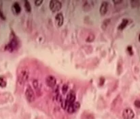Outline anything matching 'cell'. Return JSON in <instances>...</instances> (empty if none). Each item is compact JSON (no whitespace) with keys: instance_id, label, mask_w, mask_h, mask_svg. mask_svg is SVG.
<instances>
[{"instance_id":"obj_1","label":"cell","mask_w":140,"mask_h":119,"mask_svg":"<svg viewBox=\"0 0 140 119\" xmlns=\"http://www.w3.org/2000/svg\"><path fill=\"white\" fill-rule=\"evenodd\" d=\"M29 77V70L26 68H22L18 73V82L20 84H23Z\"/></svg>"},{"instance_id":"obj_2","label":"cell","mask_w":140,"mask_h":119,"mask_svg":"<svg viewBox=\"0 0 140 119\" xmlns=\"http://www.w3.org/2000/svg\"><path fill=\"white\" fill-rule=\"evenodd\" d=\"M18 46H19V42L16 39V38L12 37L10 41L6 45V46L5 47V49L9 51L10 52H13L17 49L18 48Z\"/></svg>"},{"instance_id":"obj_3","label":"cell","mask_w":140,"mask_h":119,"mask_svg":"<svg viewBox=\"0 0 140 119\" xmlns=\"http://www.w3.org/2000/svg\"><path fill=\"white\" fill-rule=\"evenodd\" d=\"M50 9L53 11V12H57L58 10H61V3L57 1V0H52L50 2Z\"/></svg>"},{"instance_id":"obj_4","label":"cell","mask_w":140,"mask_h":119,"mask_svg":"<svg viewBox=\"0 0 140 119\" xmlns=\"http://www.w3.org/2000/svg\"><path fill=\"white\" fill-rule=\"evenodd\" d=\"M25 96L29 102H33L35 100V94L33 92V90L29 86L25 90Z\"/></svg>"},{"instance_id":"obj_5","label":"cell","mask_w":140,"mask_h":119,"mask_svg":"<svg viewBox=\"0 0 140 119\" xmlns=\"http://www.w3.org/2000/svg\"><path fill=\"white\" fill-rule=\"evenodd\" d=\"M135 116L134 112L130 109L127 108L124 110L123 112V119H133Z\"/></svg>"},{"instance_id":"obj_6","label":"cell","mask_w":140,"mask_h":119,"mask_svg":"<svg viewBox=\"0 0 140 119\" xmlns=\"http://www.w3.org/2000/svg\"><path fill=\"white\" fill-rule=\"evenodd\" d=\"M80 107L79 102H74L67 107V112L69 114H73L77 112Z\"/></svg>"},{"instance_id":"obj_7","label":"cell","mask_w":140,"mask_h":119,"mask_svg":"<svg viewBox=\"0 0 140 119\" xmlns=\"http://www.w3.org/2000/svg\"><path fill=\"white\" fill-rule=\"evenodd\" d=\"M46 83L48 86L53 88L56 86L57 83V79L53 75H49L46 78Z\"/></svg>"},{"instance_id":"obj_8","label":"cell","mask_w":140,"mask_h":119,"mask_svg":"<svg viewBox=\"0 0 140 119\" xmlns=\"http://www.w3.org/2000/svg\"><path fill=\"white\" fill-rule=\"evenodd\" d=\"M75 100H76V95H75V92H74V91L71 90V91H70V93L67 96V98H66L65 101H66V103H67V105L69 106L71 103H74V102H75Z\"/></svg>"},{"instance_id":"obj_9","label":"cell","mask_w":140,"mask_h":119,"mask_svg":"<svg viewBox=\"0 0 140 119\" xmlns=\"http://www.w3.org/2000/svg\"><path fill=\"white\" fill-rule=\"evenodd\" d=\"M63 15L62 13H58L55 17V22L58 27H61L63 24Z\"/></svg>"},{"instance_id":"obj_10","label":"cell","mask_w":140,"mask_h":119,"mask_svg":"<svg viewBox=\"0 0 140 119\" xmlns=\"http://www.w3.org/2000/svg\"><path fill=\"white\" fill-rule=\"evenodd\" d=\"M33 87L36 90V92L38 95H40L41 94V84L40 83V82L37 79H34L33 82Z\"/></svg>"},{"instance_id":"obj_11","label":"cell","mask_w":140,"mask_h":119,"mask_svg":"<svg viewBox=\"0 0 140 119\" xmlns=\"http://www.w3.org/2000/svg\"><path fill=\"white\" fill-rule=\"evenodd\" d=\"M108 10V4L106 2V1H104L101 4V7H100V9H99V12H100V14L103 16L105 15V14L107 13Z\"/></svg>"},{"instance_id":"obj_12","label":"cell","mask_w":140,"mask_h":119,"mask_svg":"<svg viewBox=\"0 0 140 119\" xmlns=\"http://www.w3.org/2000/svg\"><path fill=\"white\" fill-rule=\"evenodd\" d=\"M12 10L13 13L15 14V15H17V14H19L21 12V8L20 5L18 4V3H14L13 5H12Z\"/></svg>"},{"instance_id":"obj_13","label":"cell","mask_w":140,"mask_h":119,"mask_svg":"<svg viewBox=\"0 0 140 119\" xmlns=\"http://www.w3.org/2000/svg\"><path fill=\"white\" fill-rule=\"evenodd\" d=\"M128 23V21L127 20V19H123L121 24H120V25H119V27H118V29L121 30H123V29H124V28L126 27V26L127 25Z\"/></svg>"},{"instance_id":"obj_14","label":"cell","mask_w":140,"mask_h":119,"mask_svg":"<svg viewBox=\"0 0 140 119\" xmlns=\"http://www.w3.org/2000/svg\"><path fill=\"white\" fill-rule=\"evenodd\" d=\"M7 85V82H6V79L4 77H0V86L1 88H4L6 87Z\"/></svg>"},{"instance_id":"obj_15","label":"cell","mask_w":140,"mask_h":119,"mask_svg":"<svg viewBox=\"0 0 140 119\" xmlns=\"http://www.w3.org/2000/svg\"><path fill=\"white\" fill-rule=\"evenodd\" d=\"M25 8L26 11L28 12H30L31 10V5H30V4H29V2L28 1H25Z\"/></svg>"},{"instance_id":"obj_16","label":"cell","mask_w":140,"mask_h":119,"mask_svg":"<svg viewBox=\"0 0 140 119\" xmlns=\"http://www.w3.org/2000/svg\"><path fill=\"white\" fill-rule=\"evenodd\" d=\"M110 19H105L102 24V28H103L105 30L106 27L108 25V24L110 23Z\"/></svg>"},{"instance_id":"obj_17","label":"cell","mask_w":140,"mask_h":119,"mask_svg":"<svg viewBox=\"0 0 140 119\" xmlns=\"http://www.w3.org/2000/svg\"><path fill=\"white\" fill-rule=\"evenodd\" d=\"M94 39H95V36H94L93 34H90L89 36H88L87 38H86V41L91 42L93 41Z\"/></svg>"},{"instance_id":"obj_18","label":"cell","mask_w":140,"mask_h":119,"mask_svg":"<svg viewBox=\"0 0 140 119\" xmlns=\"http://www.w3.org/2000/svg\"><path fill=\"white\" fill-rule=\"evenodd\" d=\"M67 90H68V86H67V84H64V85L63 86V88H62V92H63V94L67 93Z\"/></svg>"},{"instance_id":"obj_19","label":"cell","mask_w":140,"mask_h":119,"mask_svg":"<svg viewBox=\"0 0 140 119\" xmlns=\"http://www.w3.org/2000/svg\"><path fill=\"white\" fill-rule=\"evenodd\" d=\"M0 18L2 20H6V17H5V14H4V12L2 11L1 8H0Z\"/></svg>"},{"instance_id":"obj_20","label":"cell","mask_w":140,"mask_h":119,"mask_svg":"<svg viewBox=\"0 0 140 119\" xmlns=\"http://www.w3.org/2000/svg\"><path fill=\"white\" fill-rule=\"evenodd\" d=\"M135 106L137 108H140V100H136L134 102Z\"/></svg>"},{"instance_id":"obj_21","label":"cell","mask_w":140,"mask_h":119,"mask_svg":"<svg viewBox=\"0 0 140 119\" xmlns=\"http://www.w3.org/2000/svg\"><path fill=\"white\" fill-rule=\"evenodd\" d=\"M42 3H43V1H42V0H36V1H35V6H40Z\"/></svg>"},{"instance_id":"obj_22","label":"cell","mask_w":140,"mask_h":119,"mask_svg":"<svg viewBox=\"0 0 140 119\" xmlns=\"http://www.w3.org/2000/svg\"><path fill=\"white\" fill-rule=\"evenodd\" d=\"M127 50H128L129 53L131 52V55H132V54H133V51H132V48H131V47H128V49H127Z\"/></svg>"},{"instance_id":"obj_23","label":"cell","mask_w":140,"mask_h":119,"mask_svg":"<svg viewBox=\"0 0 140 119\" xmlns=\"http://www.w3.org/2000/svg\"><path fill=\"white\" fill-rule=\"evenodd\" d=\"M113 2H114V4H120V3H121V2H122V1H114Z\"/></svg>"},{"instance_id":"obj_24","label":"cell","mask_w":140,"mask_h":119,"mask_svg":"<svg viewBox=\"0 0 140 119\" xmlns=\"http://www.w3.org/2000/svg\"><path fill=\"white\" fill-rule=\"evenodd\" d=\"M139 41H140V36H139Z\"/></svg>"}]
</instances>
